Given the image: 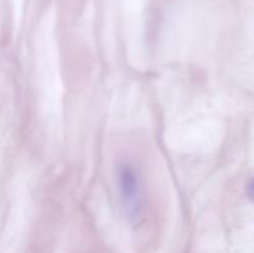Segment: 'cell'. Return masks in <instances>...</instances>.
<instances>
[{"instance_id": "obj_1", "label": "cell", "mask_w": 254, "mask_h": 253, "mask_svg": "<svg viewBox=\"0 0 254 253\" xmlns=\"http://www.w3.org/2000/svg\"><path fill=\"white\" fill-rule=\"evenodd\" d=\"M117 179L119 195L127 216L130 220L136 221L143 210V193L138 173L129 164H122L118 168Z\"/></svg>"}, {"instance_id": "obj_2", "label": "cell", "mask_w": 254, "mask_h": 253, "mask_svg": "<svg viewBox=\"0 0 254 253\" xmlns=\"http://www.w3.org/2000/svg\"><path fill=\"white\" fill-rule=\"evenodd\" d=\"M247 191H248V196H250V198L254 202V176L252 178V180L250 181V184H248Z\"/></svg>"}]
</instances>
